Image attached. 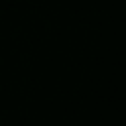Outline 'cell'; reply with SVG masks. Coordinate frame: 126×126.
<instances>
[]
</instances>
